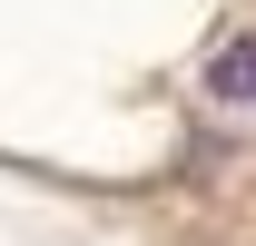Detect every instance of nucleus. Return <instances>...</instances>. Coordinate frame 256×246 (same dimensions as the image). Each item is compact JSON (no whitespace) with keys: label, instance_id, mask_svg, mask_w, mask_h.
Segmentation results:
<instances>
[{"label":"nucleus","instance_id":"obj_1","mask_svg":"<svg viewBox=\"0 0 256 246\" xmlns=\"http://www.w3.org/2000/svg\"><path fill=\"white\" fill-rule=\"evenodd\" d=\"M217 89H226V98H256V30L217 50Z\"/></svg>","mask_w":256,"mask_h":246}]
</instances>
